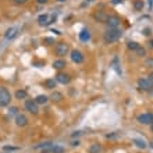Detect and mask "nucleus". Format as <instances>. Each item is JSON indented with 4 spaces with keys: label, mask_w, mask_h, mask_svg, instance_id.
Wrapping results in <instances>:
<instances>
[{
    "label": "nucleus",
    "mask_w": 153,
    "mask_h": 153,
    "mask_svg": "<svg viewBox=\"0 0 153 153\" xmlns=\"http://www.w3.org/2000/svg\"><path fill=\"white\" fill-rule=\"evenodd\" d=\"M122 35V32L118 29V28H109L107 31L104 32V35H103V39L106 43H114V42H117L120 38H121Z\"/></svg>",
    "instance_id": "obj_1"
},
{
    "label": "nucleus",
    "mask_w": 153,
    "mask_h": 153,
    "mask_svg": "<svg viewBox=\"0 0 153 153\" xmlns=\"http://www.w3.org/2000/svg\"><path fill=\"white\" fill-rule=\"evenodd\" d=\"M10 102H11V93L9 92L7 88L0 86V107H6V106H9Z\"/></svg>",
    "instance_id": "obj_2"
},
{
    "label": "nucleus",
    "mask_w": 153,
    "mask_h": 153,
    "mask_svg": "<svg viewBox=\"0 0 153 153\" xmlns=\"http://www.w3.org/2000/svg\"><path fill=\"white\" fill-rule=\"evenodd\" d=\"M138 88H139V90L149 92V90L153 89V81L150 78H139L138 79Z\"/></svg>",
    "instance_id": "obj_3"
},
{
    "label": "nucleus",
    "mask_w": 153,
    "mask_h": 153,
    "mask_svg": "<svg viewBox=\"0 0 153 153\" xmlns=\"http://www.w3.org/2000/svg\"><path fill=\"white\" fill-rule=\"evenodd\" d=\"M68 50H70V47H68V43H66V42H59L54 47L56 56H59V57H64L66 54H68Z\"/></svg>",
    "instance_id": "obj_4"
},
{
    "label": "nucleus",
    "mask_w": 153,
    "mask_h": 153,
    "mask_svg": "<svg viewBox=\"0 0 153 153\" xmlns=\"http://www.w3.org/2000/svg\"><path fill=\"white\" fill-rule=\"evenodd\" d=\"M138 122L139 124H144V125H150L153 122V114L152 113H144L138 116Z\"/></svg>",
    "instance_id": "obj_5"
},
{
    "label": "nucleus",
    "mask_w": 153,
    "mask_h": 153,
    "mask_svg": "<svg viewBox=\"0 0 153 153\" xmlns=\"http://www.w3.org/2000/svg\"><path fill=\"white\" fill-rule=\"evenodd\" d=\"M56 20V15H49V14H42L38 17V23L39 25H49V24L54 23Z\"/></svg>",
    "instance_id": "obj_6"
},
{
    "label": "nucleus",
    "mask_w": 153,
    "mask_h": 153,
    "mask_svg": "<svg viewBox=\"0 0 153 153\" xmlns=\"http://www.w3.org/2000/svg\"><path fill=\"white\" fill-rule=\"evenodd\" d=\"M24 107L27 111H29L31 114H38L39 111V109H38V103H36L35 100H27L25 104H24Z\"/></svg>",
    "instance_id": "obj_7"
},
{
    "label": "nucleus",
    "mask_w": 153,
    "mask_h": 153,
    "mask_svg": "<svg viewBox=\"0 0 153 153\" xmlns=\"http://www.w3.org/2000/svg\"><path fill=\"white\" fill-rule=\"evenodd\" d=\"M120 23H121V20H120L117 15H109L107 21H106V25H107L109 28H118Z\"/></svg>",
    "instance_id": "obj_8"
},
{
    "label": "nucleus",
    "mask_w": 153,
    "mask_h": 153,
    "mask_svg": "<svg viewBox=\"0 0 153 153\" xmlns=\"http://www.w3.org/2000/svg\"><path fill=\"white\" fill-rule=\"evenodd\" d=\"M56 81L63 84V85H67V84L71 82V76L68 75V74H64V72H59V74L56 75Z\"/></svg>",
    "instance_id": "obj_9"
},
{
    "label": "nucleus",
    "mask_w": 153,
    "mask_h": 153,
    "mask_svg": "<svg viewBox=\"0 0 153 153\" xmlns=\"http://www.w3.org/2000/svg\"><path fill=\"white\" fill-rule=\"evenodd\" d=\"M70 56H71V60L75 64H81L82 61H84V54H82L79 50H72Z\"/></svg>",
    "instance_id": "obj_10"
},
{
    "label": "nucleus",
    "mask_w": 153,
    "mask_h": 153,
    "mask_svg": "<svg viewBox=\"0 0 153 153\" xmlns=\"http://www.w3.org/2000/svg\"><path fill=\"white\" fill-rule=\"evenodd\" d=\"M18 27H11V28H9L7 31L4 32V39H13V38H15L17 36V34H18Z\"/></svg>",
    "instance_id": "obj_11"
},
{
    "label": "nucleus",
    "mask_w": 153,
    "mask_h": 153,
    "mask_svg": "<svg viewBox=\"0 0 153 153\" xmlns=\"http://www.w3.org/2000/svg\"><path fill=\"white\" fill-rule=\"evenodd\" d=\"M93 17H95V20H96V21H99V23H106V21H107V18H109V15L106 14V11L99 10L98 13L93 14Z\"/></svg>",
    "instance_id": "obj_12"
},
{
    "label": "nucleus",
    "mask_w": 153,
    "mask_h": 153,
    "mask_svg": "<svg viewBox=\"0 0 153 153\" xmlns=\"http://www.w3.org/2000/svg\"><path fill=\"white\" fill-rule=\"evenodd\" d=\"M15 124L18 127H25L28 124V118L24 116V114H17L15 116Z\"/></svg>",
    "instance_id": "obj_13"
},
{
    "label": "nucleus",
    "mask_w": 153,
    "mask_h": 153,
    "mask_svg": "<svg viewBox=\"0 0 153 153\" xmlns=\"http://www.w3.org/2000/svg\"><path fill=\"white\" fill-rule=\"evenodd\" d=\"M79 39H81L82 42H88L90 39V32L86 29V28H84L81 32H79Z\"/></svg>",
    "instance_id": "obj_14"
},
{
    "label": "nucleus",
    "mask_w": 153,
    "mask_h": 153,
    "mask_svg": "<svg viewBox=\"0 0 153 153\" xmlns=\"http://www.w3.org/2000/svg\"><path fill=\"white\" fill-rule=\"evenodd\" d=\"M102 152V145L99 142H93L89 146V153H100Z\"/></svg>",
    "instance_id": "obj_15"
},
{
    "label": "nucleus",
    "mask_w": 153,
    "mask_h": 153,
    "mask_svg": "<svg viewBox=\"0 0 153 153\" xmlns=\"http://www.w3.org/2000/svg\"><path fill=\"white\" fill-rule=\"evenodd\" d=\"M49 99L53 100V102H60V100L63 99V93H61V92H57V90H53Z\"/></svg>",
    "instance_id": "obj_16"
},
{
    "label": "nucleus",
    "mask_w": 153,
    "mask_h": 153,
    "mask_svg": "<svg viewBox=\"0 0 153 153\" xmlns=\"http://www.w3.org/2000/svg\"><path fill=\"white\" fill-rule=\"evenodd\" d=\"M56 84H57V81H56V79H53V78L46 79V81H45V88H46V89H53V88H56Z\"/></svg>",
    "instance_id": "obj_17"
},
{
    "label": "nucleus",
    "mask_w": 153,
    "mask_h": 153,
    "mask_svg": "<svg viewBox=\"0 0 153 153\" xmlns=\"http://www.w3.org/2000/svg\"><path fill=\"white\" fill-rule=\"evenodd\" d=\"M47 100H49V98L45 96V95H39V96H36L35 98V102L38 104H46L47 103Z\"/></svg>",
    "instance_id": "obj_18"
},
{
    "label": "nucleus",
    "mask_w": 153,
    "mask_h": 153,
    "mask_svg": "<svg viewBox=\"0 0 153 153\" xmlns=\"http://www.w3.org/2000/svg\"><path fill=\"white\" fill-rule=\"evenodd\" d=\"M53 67L56 68V70H61V68L66 67V61H64L63 59H59V60H56L53 63Z\"/></svg>",
    "instance_id": "obj_19"
},
{
    "label": "nucleus",
    "mask_w": 153,
    "mask_h": 153,
    "mask_svg": "<svg viewBox=\"0 0 153 153\" xmlns=\"http://www.w3.org/2000/svg\"><path fill=\"white\" fill-rule=\"evenodd\" d=\"M50 153H66L63 146H60V145H53L52 148H50Z\"/></svg>",
    "instance_id": "obj_20"
},
{
    "label": "nucleus",
    "mask_w": 153,
    "mask_h": 153,
    "mask_svg": "<svg viewBox=\"0 0 153 153\" xmlns=\"http://www.w3.org/2000/svg\"><path fill=\"white\" fill-rule=\"evenodd\" d=\"M27 90H24V89H20V90H17L15 92V98H17L18 100H23V99H25L27 98Z\"/></svg>",
    "instance_id": "obj_21"
},
{
    "label": "nucleus",
    "mask_w": 153,
    "mask_h": 153,
    "mask_svg": "<svg viewBox=\"0 0 153 153\" xmlns=\"http://www.w3.org/2000/svg\"><path fill=\"white\" fill-rule=\"evenodd\" d=\"M134 144H135L138 148H141V149H145L146 146H148L146 142H145L144 139H139V138H135V139H134Z\"/></svg>",
    "instance_id": "obj_22"
},
{
    "label": "nucleus",
    "mask_w": 153,
    "mask_h": 153,
    "mask_svg": "<svg viewBox=\"0 0 153 153\" xmlns=\"http://www.w3.org/2000/svg\"><path fill=\"white\" fill-rule=\"evenodd\" d=\"M127 47H128V49H131V50H136L138 49V47H139V45H138V43H136V42H128V43H127Z\"/></svg>",
    "instance_id": "obj_23"
},
{
    "label": "nucleus",
    "mask_w": 153,
    "mask_h": 153,
    "mask_svg": "<svg viewBox=\"0 0 153 153\" xmlns=\"http://www.w3.org/2000/svg\"><path fill=\"white\" fill-rule=\"evenodd\" d=\"M118 136H120V132H111V134H107L106 138L107 139H117Z\"/></svg>",
    "instance_id": "obj_24"
},
{
    "label": "nucleus",
    "mask_w": 153,
    "mask_h": 153,
    "mask_svg": "<svg viewBox=\"0 0 153 153\" xmlns=\"http://www.w3.org/2000/svg\"><path fill=\"white\" fill-rule=\"evenodd\" d=\"M134 7H135V10H142L144 3H142L141 0H136V1H134Z\"/></svg>",
    "instance_id": "obj_25"
},
{
    "label": "nucleus",
    "mask_w": 153,
    "mask_h": 153,
    "mask_svg": "<svg viewBox=\"0 0 153 153\" xmlns=\"http://www.w3.org/2000/svg\"><path fill=\"white\" fill-rule=\"evenodd\" d=\"M43 42H45V45H53V43H56V42H54V38H45Z\"/></svg>",
    "instance_id": "obj_26"
},
{
    "label": "nucleus",
    "mask_w": 153,
    "mask_h": 153,
    "mask_svg": "<svg viewBox=\"0 0 153 153\" xmlns=\"http://www.w3.org/2000/svg\"><path fill=\"white\" fill-rule=\"evenodd\" d=\"M136 53H138V56H145V49L139 46V47L136 49Z\"/></svg>",
    "instance_id": "obj_27"
},
{
    "label": "nucleus",
    "mask_w": 153,
    "mask_h": 153,
    "mask_svg": "<svg viewBox=\"0 0 153 153\" xmlns=\"http://www.w3.org/2000/svg\"><path fill=\"white\" fill-rule=\"evenodd\" d=\"M28 0H14V3L15 4H24V3H27Z\"/></svg>",
    "instance_id": "obj_28"
},
{
    "label": "nucleus",
    "mask_w": 153,
    "mask_h": 153,
    "mask_svg": "<svg viewBox=\"0 0 153 153\" xmlns=\"http://www.w3.org/2000/svg\"><path fill=\"white\" fill-rule=\"evenodd\" d=\"M81 134H82L81 131H76V132H72V134H71V136H72V138H75V136H79V135H81Z\"/></svg>",
    "instance_id": "obj_29"
},
{
    "label": "nucleus",
    "mask_w": 153,
    "mask_h": 153,
    "mask_svg": "<svg viewBox=\"0 0 153 153\" xmlns=\"http://www.w3.org/2000/svg\"><path fill=\"white\" fill-rule=\"evenodd\" d=\"M71 146H79V141H78V139L72 141V142H71Z\"/></svg>",
    "instance_id": "obj_30"
},
{
    "label": "nucleus",
    "mask_w": 153,
    "mask_h": 153,
    "mask_svg": "<svg viewBox=\"0 0 153 153\" xmlns=\"http://www.w3.org/2000/svg\"><path fill=\"white\" fill-rule=\"evenodd\" d=\"M18 148H13V146H4V150H17Z\"/></svg>",
    "instance_id": "obj_31"
},
{
    "label": "nucleus",
    "mask_w": 153,
    "mask_h": 153,
    "mask_svg": "<svg viewBox=\"0 0 153 153\" xmlns=\"http://www.w3.org/2000/svg\"><path fill=\"white\" fill-rule=\"evenodd\" d=\"M17 110H18L17 107H11V109H10V113H13V114H14V113H17Z\"/></svg>",
    "instance_id": "obj_32"
},
{
    "label": "nucleus",
    "mask_w": 153,
    "mask_h": 153,
    "mask_svg": "<svg viewBox=\"0 0 153 153\" xmlns=\"http://www.w3.org/2000/svg\"><path fill=\"white\" fill-rule=\"evenodd\" d=\"M111 3L113 4H120V3H121V0H111Z\"/></svg>",
    "instance_id": "obj_33"
},
{
    "label": "nucleus",
    "mask_w": 153,
    "mask_h": 153,
    "mask_svg": "<svg viewBox=\"0 0 153 153\" xmlns=\"http://www.w3.org/2000/svg\"><path fill=\"white\" fill-rule=\"evenodd\" d=\"M39 4H45V3H47V0H36Z\"/></svg>",
    "instance_id": "obj_34"
},
{
    "label": "nucleus",
    "mask_w": 153,
    "mask_h": 153,
    "mask_svg": "<svg viewBox=\"0 0 153 153\" xmlns=\"http://www.w3.org/2000/svg\"><path fill=\"white\" fill-rule=\"evenodd\" d=\"M144 34H145V35H149V34H150V29H149V28L144 29Z\"/></svg>",
    "instance_id": "obj_35"
},
{
    "label": "nucleus",
    "mask_w": 153,
    "mask_h": 153,
    "mask_svg": "<svg viewBox=\"0 0 153 153\" xmlns=\"http://www.w3.org/2000/svg\"><path fill=\"white\" fill-rule=\"evenodd\" d=\"M149 46H150V47H153V39H150V41H149Z\"/></svg>",
    "instance_id": "obj_36"
},
{
    "label": "nucleus",
    "mask_w": 153,
    "mask_h": 153,
    "mask_svg": "<svg viewBox=\"0 0 153 153\" xmlns=\"http://www.w3.org/2000/svg\"><path fill=\"white\" fill-rule=\"evenodd\" d=\"M149 9H152V0H149Z\"/></svg>",
    "instance_id": "obj_37"
},
{
    "label": "nucleus",
    "mask_w": 153,
    "mask_h": 153,
    "mask_svg": "<svg viewBox=\"0 0 153 153\" xmlns=\"http://www.w3.org/2000/svg\"><path fill=\"white\" fill-rule=\"evenodd\" d=\"M148 64H153V60H148Z\"/></svg>",
    "instance_id": "obj_38"
},
{
    "label": "nucleus",
    "mask_w": 153,
    "mask_h": 153,
    "mask_svg": "<svg viewBox=\"0 0 153 153\" xmlns=\"http://www.w3.org/2000/svg\"><path fill=\"white\" fill-rule=\"evenodd\" d=\"M149 78H150V79L153 81V74H150V75H149Z\"/></svg>",
    "instance_id": "obj_39"
},
{
    "label": "nucleus",
    "mask_w": 153,
    "mask_h": 153,
    "mask_svg": "<svg viewBox=\"0 0 153 153\" xmlns=\"http://www.w3.org/2000/svg\"><path fill=\"white\" fill-rule=\"evenodd\" d=\"M150 130H152V132H153V122L150 124Z\"/></svg>",
    "instance_id": "obj_40"
},
{
    "label": "nucleus",
    "mask_w": 153,
    "mask_h": 153,
    "mask_svg": "<svg viewBox=\"0 0 153 153\" xmlns=\"http://www.w3.org/2000/svg\"><path fill=\"white\" fill-rule=\"evenodd\" d=\"M150 148L153 149V141H152V142H150Z\"/></svg>",
    "instance_id": "obj_41"
},
{
    "label": "nucleus",
    "mask_w": 153,
    "mask_h": 153,
    "mask_svg": "<svg viewBox=\"0 0 153 153\" xmlns=\"http://www.w3.org/2000/svg\"><path fill=\"white\" fill-rule=\"evenodd\" d=\"M59 1H66V0H59Z\"/></svg>",
    "instance_id": "obj_42"
},
{
    "label": "nucleus",
    "mask_w": 153,
    "mask_h": 153,
    "mask_svg": "<svg viewBox=\"0 0 153 153\" xmlns=\"http://www.w3.org/2000/svg\"><path fill=\"white\" fill-rule=\"evenodd\" d=\"M88 1H93V0H88Z\"/></svg>",
    "instance_id": "obj_43"
}]
</instances>
